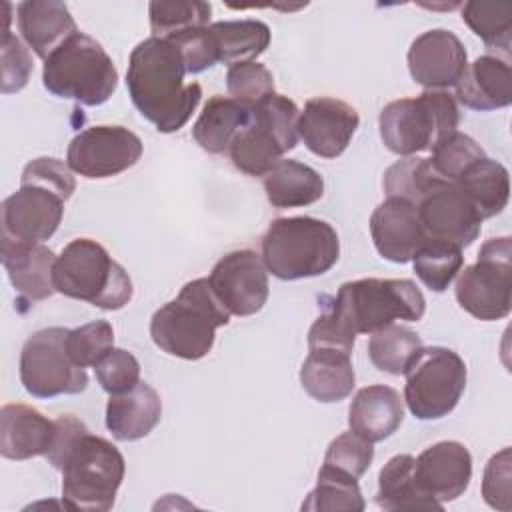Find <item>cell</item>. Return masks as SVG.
I'll use <instances>...</instances> for the list:
<instances>
[{
    "mask_svg": "<svg viewBox=\"0 0 512 512\" xmlns=\"http://www.w3.org/2000/svg\"><path fill=\"white\" fill-rule=\"evenodd\" d=\"M186 64L178 46L168 38L150 36L130 52L126 86L136 110L170 134L180 130L202 98L198 82H184Z\"/></svg>",
    "mask_w": 512,
    "mask_h": 512,
    "instance_id": "6da1fadb",
    "label": "cell"
},
{
    "mask_svg": "<svg viewBox=\"0 0 512 512\" xmlns=\"http://www.w3.org/2000/svg\"><path fill=\"white\" fill-rule=\"evenodd\" d=\"M228 322L230 312L214 296L208 278H196L152 314L150 336L170 356L200 360L212 350L216 330Z\"/></svg>",
    "mask_w": 512,
    "mask_h": 512,
    "instance_id": "7a4b0ae2",
    "label": "cell"
},
{
    "mask_svg": "<svg viewBox=\"0 0 512 512\" xmlns=\"http://www.w3.org/2000/svg\"><path fill=\"white\" fill-rule=\"evenodd\" d=\"M262 262L280 280L326 274L340 256L336 230L312 216H288L270 222L262 236Z\"/></svg>",
    "mask_w": 512,
    "mask_h": 512,
    "instance_id": "3957f363",
    "label": "cell"
},
{
    "mask_svg": "<svg viewBox=\"0 0 512 512\" xmlns=\"http://www.w3.org/2000/svg\"><path fill=\"white\" fill-rule=\"evenodd\" d=\"M56 470L62 472V500L70 510L106 512L114 506L124 480L122 452L86 428L62 454Z\"/></svg>",
    "mask_w": 512,
    "mask_h": 512,
    "instance_id": "277c9868",
    "label": "cell"
},
{
    "mask_svg": "<svg viewBox=\"0 0 512 512\" xmlns=\"http://www.w3.org/2000/svg\"><path fill=\"white\" fill-rule=\"evenodd\" d=\"M52 282L58 294L102 310H120L134 294L124 266L112 260L108 250L90 238H76L64 246L56 258Z\"/></svg>",
    "mask_w": 512,
    "mask_h": 512,
    "instance_id": "5b68a950",
    "label": "cell"
},
{
    "mask_svg": "<svg viewBox=\"0 0 512 512\" xmlns=\"http://www.w3.org/2000/svg\"><path fill=\"white\" fill-rule=\"evenodd\" d=\"M328 310L352 334H372L396 320L418 322L426 300L408 278H360L344 282Z\"/></svg>",
    "mask_w": 512,
    "mask_h": 512,
    "instance_id": "8992f818",
    "label": "cell"
},
{
    "mask_svg": "<svg viewBox=\"0 0 512 512\" xmlns=\"http://www.w3.org/2000/svg\"><path fill=\"white\" fill-rule=\"evenodd\" d=\"M42 82L58 98L100 106L114 94L118 70L98 40L76 32L44 60Z\"/></svg>",
    "mask_w": 512,
    "mask_h": 512,
    "instance_id": "52a82bcc",
    "label": "cell"
},
{
    "mask_svg": "<svg viewBox=\"0 0 512 512\" xmlns=\"http://www.w3.org/2000/svg\"><path fill=\"white\" fill-rule=\"evenodd\" d=\"M458 122L456 98L446 90H424L416 98L394 100L378 116L384 146L400 156L432 150L440 140L456 132Z\"/></svg>",
    "mask_w": 512,
    "mask_h": 512,
    "instance_id": "ba28073f",
    "label": "cell"
},
{
    "mask_svg": "<svg viewBox=\"0 0 512 512\" xmlns=\"http://www.w3.org/2000/svg\"><path fill=\"white\" fill-rule=\"evenodd\" d=\"M298 106L284 94H270L252 108L248 124L232 140V164L248 176H266L298 144Z\"/></svg>",
    "mask_w": 512,
    "mask_h": 512,
    "instance_id": "9c48e42d",
    "label": "cell"
},
{
    "mask_svg": "<svg viewBox=\"0 0 512 512\" xmlns=\"http://www.w3.org/2000/svg\"><path fill=\"white\" fill-rule=\"evenodd\" d=\"M404 376V402L418 420L448 416L466 388L464 360L444 346L422 348Z\"/></svg>",
    "mask_w": 512,
    "mask_h": 512,
    "instance_id": "30bf717a",
    "label": "cell"
},
{
    "mask_svg": "<svg viewBox=\"0 0 512 512\" xmlns=\"http://www.w3.org/2000/svg\"><path fill=\"white\" fill-rule=\"evenodd\" d=\"M456 300L478 320H502L512 306V242L508 236L482 244L478 260L458 272Z\"/></svg>",
    "mask_w": 512,
    "mask_h": 512,
    "instance_id": "8fae6325",
    "label": "cell"
},
{
    "mask_svg": "<svg viewBox=\"0 0 512 512\" xmlns=\"http://www.w3.org/2000/svg\"><path fill=\"white\" fill-rule=\"evenodd\" d=\"M68 328L50 326L28 336L20 352V382L34 398L80 394L88 374L66 348Z\"/></svg>",
    "mask_w": 512,
    "mask_h": 512,
    "instance_id": "7c38bea8",
    "label": "cell"
},
{
    "mask_svg": "<svg viewBox=\"0 0 512 512\" xmlns=\"http://www.w3.org/2000/svg\"><path fill=\"white\" fill-rule=\"evenodd\" d=\"M142 140L124 126L98 124L78 132L66 150L72 172L96 180L118 176L132 168L142 156Z\"/></svg>",
    "mask_w": 512,
    "mask_h": 512,
    "instance_id": "4fadbf2b",
    "label": "cell"
},
{
    "mask_svg": "<svg viewBox=\"0 0 512 512\" xmlns=\"http://www.w3.org/2000/svg\"><path fill=\"white\" fill-rule=\"evenodd\" d=\"M208 282L220 304L234 316L260 312L270 292L262 256L248 248L224 254L214 264Z\"/></svg>",
    "mask_w": 512,
    "mask_h": 512,
    "instance_id": "5bb4252c",
    "label": "cell"
},
{
    "mask_svg": "<svg viewBox=\"0 0 512 512\" xmlns=\"http://www.w3.org/2000/svg\"><path fill=\"white\" fill-rule=\"evenodd\" d=\"M428 238L446 240L458 248L470 246L482 226V218L456 182H440L416 204Z\"/></svg>",
    "mask_w": 512,
    "mask_h": 512,
    "instance_id": "9a60e30c",
    "label": "cell"
},
{
    "mask_svg": "<svg viewBox=\"0 0 512 512\" xmlns=\"http://www.w3.org/2000/svg\"><path fill=\"white\" fill-rule=\"evenodd\" d=\"M466 66L468 56L462 40L446 28L422 32L408 48L410 76L426 90H446L456 86Z\"/></svg>",
    "mask_w": 512,
    "mask_h": 512,
    "instance_id": "2e32d148",
    "label": "cell"
},
{
    "mask_svg": "<svg viewBox=\"0 0 512 512\" xmlns=\"http://www.w3.org/2000/svg\"><path fill=\"white\" fill-rule=\"evenodd\" d=\"M358 124L360 116L354 106L338 98L318 96L304 104L296 128L298 138L312 154L336 158L348 148Z\"/></svg>",
    "mask_w": 512,
    "mask_h": 512,
    "instance_id": "e0dca14e",
    "label": "cell"
},
{
    "mask_svg": "<svg viewBox=\"0 0 512 512\" xmlns=\"http://www.w3.org/2000/svg\"><path fill=\"white\" fill-rule=\"evenodd\" d=\"M64 200L52 190L20 184L2 202V236L22 242H44L60 226Z\"/></svg>",
    "mask_w": 512,
    "mask_h": 512,
    "instance_id": "ac0fdd59",
    "label": "cell"
},
{
    "mask_svg": "<svg viewBox=\"0 0 512 512\" xmlns=\"http://www.w3.org/2000/svg\"><path fill=\"white\" fill-rule=\"evenodd\" d=\"M414 476L422 492L444 506L466 492L472 478V456L462 442H436L414 458Z\"/></svg>",
    "mask_w": 512,
    "mask_h": 512,
    "instance_id": "d6986e66",
    "label": "cell"
},
{
    "mask_svg": "<svg viewBox=\"0 0 512 512\" xmlns=\"http://www.w3.org/2000/svg\"><path fill=\"white\" fill-rule=\"evenodd\" d=\"M370 236L378 254L394 264H406L428 240L416 204L388 196L370 216Z\"/></svg>",
    "mask_w": 512,
    "mask_h": 512,
    "instance_id": "ffe728a7",
    "label": "cell"
},
{
    "mask_svg": "<svg viewBox=\"0 0 512 512\" xmlns=\"http://www.w3.org/2000/svg\"><path fill=\"white\" fill-rule=\"evenodd\" d=\"M0 256L8 280L18 294L28 300H46L56 292L52 272L58 256L42 242H22L2 236Z\"/></svg>",
    "mask_w": 512,
    "mask_h": 512,
    "instance_id": "44dd1931",
    "label": "cell"
},
{
    "mask_svg": "<svg viewBox=\"0 0 512 512\" xmlns=\"http://www.w3.org/2000/svg\"><path fill=\"white\" fill-rule=\"evenodd\" d=\"M456 100L470 110L488 112L512 104L510 64L500 56L484 54L466 66L456 84Z\"/></svg>",
    "mask_w": 512,
    "mask_h": 512,
    "instance_id": "7402d4cb",
    "label": "cell"
},
{
    "mask_svg": "<svg viewBox=\"0 0 512 512\" xmlns=\"http://www.w3.org/2000/svg\"><path fill=\"white\" fill-rule=\"evenodd\" d=\"M54 420L26 404H4L0 410V454L8 460L46 456L54 438Z\"/></svg>",
    "mask_w": 512,
    "mask_h": 512,
    "instance_id": "603a6c76",
    "label": "cell"
},
{
    "mask_svg": "<svg viewBox=\"0 0 512 512\" xmlns=\"http://www.w3.org/2000/svg\"><path fill=\"white\" fill-rule=\"evenodd\" d=\"M18 30L32 52L46 60L78 30L68 6L56 0H26L16 6Z\"/></svg>",
    "mask_w": 512,
    "mask_h": 512,
    "instance_id": "cb8c5ba5",
    "label": "cell"
},
{
    "mask_svg": "<svg viewBox=\"0 0 512 512\" xmlns=\"http://www.w3.org/2000/svg\"><path fill=\"white\" fill-rule=\"evenodd\" d=\"M404 420V400L384 384L364 386L356 392L348 408V426L368 442L390 438Z\"/></svg>",
    "mask_w": 512,
    "mask_h": 512,
    "instance_id": "d4e9b609",
    "label": "cell"
},
{
    "mask_svg": "<svg viewBox=\"0 0 512 512\" xmlns=\"http://www.w3.org/2000/svg\"><path fill=\"white\" fill-rule=\"evenodd\" d=\"M162 418V400L148 382H138L132 390L112 394L106 404V428L120 442L148 436Z\"/></svg>",
    "mask_w": 512,
    "mask_h": 512,
    "instance_id": "484cf974",
    "label": "cell"
},
{
    "mask_svg": "<svg viewBox=\"0 0 512 512\" xmlns=\"http://www.w3.org/2000/svg\"><path fill=\"white\" fill-rule=\"evenodd\" d=\"M300 384L304 392L318 402L330 404L344 400L356 384L350 352L338 348H310L300 368Z\"/></svg>",
    "mask_w": 512,
    "mask_h": 512,
    "instance_id": "4316f807",
    "label": "cell"
},
{
    "mask_svg": "<svg viewBox=\"0 0 512 512\" xmlns=\"http://www.w3.org/2000/svg\"><path fill=\"white\" fill-rule=\"evenodd\" d=\"M252 108L230 98L212 96L192 126V138L208 154L228 152L236 134L248 124Z\"/></svg>",
    "mask_w": 512,
    "mask_h": 512,
    "instance_id": "83f0119b",
    "label": "cell"
},
{
    "mask_svg": "<svg viewBox=\"0 0 512 512\" xmlns=\"http://www.w3.org/2000/svg\"><path fill=\"white\" fill-rule=\"evenodd\" d=\"M264 192L274 208H300L322 198L324 178L308 164L288 158L264 176Z\"/></svg>",
    "mask_w": 512,
    "mask_h": 512,
    "instance_id": "f1b7e54d",
    "label": "cell"
},
{
    "mask_svg": "<svg viewBox=\"0 0 512 512\" xmlns=\"http://www.w3.org/2000/svg\"><path fill=\"white\" fill-rule=\"evenodd\" d=\"M376 504L384 510H442L444 506L422 492L414 476V456H392L378 474Z\"/></svg>",
    "mask_w": 512,
    "mask_h": 512,
    "instance_id": "f546056e",
    "label": "cell"
},
{
    "mask_svg": "<svg viewBox=\"0 0 512 512\" xmlns=\"http://www.w3.org/2000/svg\"><path fill=\"white\" fill-rule=\"evenodd\" d=\"M456 184L464 190L476 212L482 220L500 214L510 196V178L508 170L488 156L476 160Z\"/></svg>",
    "mask_w": 512,
    "mask_h": 512,
    "instance_id": "4dcf8cb0",
    "label": "cell"
},
{
    "mask_svg": "<svg viewBox=\"0 0 512 512\" xmlns=\"http://www.w3.org/2000/svg\"><path fill=\"white\" fill-rule=\"evenodd\" d=\"M216 60L224 64L250 62L270 46V28L262 20H222L208 26Z\"/></svg>",
    "mask_w": 512,
    "mask_h": 512,
    "instance_id": "1f68e13d",
    "label": "cell"
},
{
    "mask_svg": "<svg viewBox=\"0 0 512 512\" xmlns=\"http://www.w3.org/2000/svg\"><path fill=\"white\" fill-rule=\"evenodd\" d=\"M422 348V338L412 328L394 322L370 334L368 358L380 372L400 376Z\"/></svg>",
    "mask_w": 512,
    "mask_h": 512,
    "instance_id": "d6a6232c",
    "label": "cell"
},
{
    "mask_svg": "<svg viewBox=\"0 0 512 512\" xmlns=\"http://www.w3.org/2000/svg\"><path fill=\"white\" fill-rule=\"evenodd\" d=\"M366 506L358 480L346 472L322 464L316 488L302 502V510L362 512Z\"/></svg>",
    "mask_w": 512,
    "mask_h": 512,
    "instance_id": "836d02e7",
    "label": "cell"
},
{
    "mask_svg": "<svg viewBox=\"0 0 512 512\" xmlns=\"http://www.w3.org/2000/svg\"><path fill=\"white\" fill-rule=\"evenodd\" d=\"M462 20L490 50L510 54L512 46V4L508 2H466Z\"/></svg>",
    "mask_w": 512,
    "mask_h": 512,
    "instance_id": "e575fe53",
    "label": "cell"
},
{
    "mask_svg": "<svg viewBox=\"0 0 512 512\" xmlns=\"http://www.w3.org/2000/svg\"><path fill=\"white\" fill-rule=\"evenodd\" d=\"M416 276L432 290L444 292L464 264L462 248L446 240L428 238L412 258Z\"/></svg>",
    "mask_w": 512,
    "mask_h": 512,
    "instance_id": "d590c367",
    "label": "cell"
},
{
    "mask_svg": "<svg viewBox=\"0 0 512 512\" xmlns=\"http://www.w3.org/2000/svg\"><path fill=\"white\" fill-rule=\"evenodd\" d=\"M444 182L430 166L428 158L406 156L392 164L384 174L386 196H396L418 204L434 186Z\"/></svg>",
    "mask_w": 512,
    "mask_h": 512,
    "instance_id": "8d00e7d4",
    "label": "cell"
},
{
    "mask_svg": "<svg viewBox=\"0 0 512 512\" xmlns=\"http://www.w3.org/2000/svg\"><path fill=\"white\" fill-rule=\"evenodd\" d=\"M212 6L208 2H150L148 16H150V30L156 38H172L192 28L210 26Z\"/></svg>",
    "mask_w": 512,
    "mask_h": 512,
    "instance_id": "74e56055",
    "label": "cell"
},
{
    "mask_svg": "<svg viewBox=\"0 0 512 512\" xmlns=\"http://www.w3.org/2000/svg\"><path fill=\"white\" fill-rule=\"evenodd\" d=\"M432 156L428 158L432 170L448 182H456L476 160L484 158L482 146L462 132H452L444 140H440L432 150Z\"/></svg>",
    "mask_w": 512,
    "mask_h": 512,
    "instance_id": "f35d334b",
    "label": "cell"
},
{
    "mask_svg": "<svg viewBox=\"0 0 512 512\" xmlns=\"http://www.w3.org/2000/svg\"><path fill=\"white\" fill-rule=\"evenodd\" d=\"M226 88L230 98L254 108L260 100L274 94V76L264 64L256 60L236 62L228 66Z\"/></svg>",
    "mask_w": 512,
    "mask_h": 512,
    "instance_id": "ab89813d",
    "label": "cell"
},
{
    "mask_svg": "<svg viewBox=\"0 0 512 512\" xmlns=\"http://www.w3.org/2000/svg\"><path fill=\"white\" fill-rule=\"evenodd\" d=\"M66 348L78 366H94L110 348H114V330L106 320L82 324L68 330Z\"/></svg>",
    "mask_w": 512,
    "mask_h": 512,
    "instance_id": "60d3db41",
    "label": "cell"
},
{
    "mask_svg": "<svg viewBox=\"0 0 512 512\" xmlns=\"http://www.w3.org/2000/svg\"><path fill=\"white\" fill-rule=\"evenodd\" d=\"M374 458V446L366 438L350 432H342L336 436L324 454V464L332 466L340 472L354 476L356 480L364 476Z\"/></svg>",
    "mask_w": 512,
    "mask_h": 512,
    "instance_id": "b9f144b4",
    "label": "cell"
},
{
    "mask_svg": "<svg viewBox=\"0 0 512 512\" xmlns=\"http://www.w3.org/2000/svg\"><path fill=\"white\" fill-rule=\"evenodd\" d=\"M94 372L98 384L110 396L128 392L140 382V362L124 348H110L94 364Z\"/></svg>",
    "mask_w": 512,
    "mask_h": 512,
    "instance_id": "7bdbcfd3",
    "label": "cell"
},
{
    "mask_svg": "<svg viewBox=\"0 0 512 512\" xmlns=\"http://www.w3.org/2000/svg\"><path fill=\"white\" fill-rule=\"evenodd\" d=\"M20 184H30V186H40V188L52 190L64 202L70 200V196L76 190V180H74L68 164H64L62 160L52 158V156H40V158L30 160L22 170Z\"/></svg>",
    "mask_w": 512,
    "mask_h": 512,
    "instance_id": "ee69618b",
    "label": "cell"
},
{
    "mask_svg": "<svg viewBox=\"0 0 512 512\" xmlns=\"http://www.w3.org/2000/svg\"><path fill=\"white\" fill-rule=\"evenodd\" d=\"M510 448H502L498 454H494L486 468L482 478V496L484 502L502 512H510L512 508V492H510Z\"/></svg>",
    "mask_w": 512,
    "mask_h": 512,
    "instance_id": "f6af8a7d",
    "label": "cell"
},
{
    "mask_svg": "<svg viewBox=\"0 0 512 512\" xmlns=\"http://www.w3.org/2000/svg\"><path fill=\"white\" fill-rule=\"evenodd\" d=\"M2 94L20 92L32 74V58L28 48L10 32L4 30L2 36Z\"/></svg>",
    "mask_w": 512,
    "mask_h": 512,
    "instance_id": "bcb514c9",
    "label": "cell"
},
{
    "mask_svg": "<svg viewBox=\"0 0 512 512\" xmlns=\"http://www.w3.org/2000/svg\"><path fill=\"white\" fill-rule=\"evenodd\" d=\"M168 40H172L178 46L188 74L204 72V70H208L210 66H214L218 62L208 26L186 30L182 34H176V36L168 38Z\"/></svg>",
    "mask_w": 512,
    "mask_h": 512,
    "instance_id": "7dc6e473",
    "label": "cell"
},
{
    "mask_svg": "<svg viewBox=\"0 0 512 512\" xmlns=\"http://www.w3.org/2000/svg\"><path fill=\"white\" fill-rule=\"evenodd\" d=\"M356 334H352L340 320L326 308L308 330V348H338L352 354Z\"/></svg>",
    "mask_w": 512,
    "mask_h": 512,
    "instance_id": "c3c4849f",
    "label": "cell"
}]
</instances>
